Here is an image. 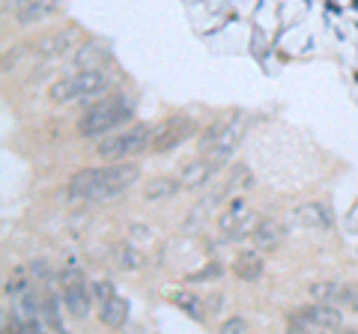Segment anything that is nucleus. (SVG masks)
<instances>
[{
    "mask_svg": "<svg viewBox=\"0 0 358 334\" xmlns=\"http://www.w3.org/2000/svg\"><path fill=\"white\" fill-rule=\"evenodd\" d=\"M129 117H131V110L122 105L117 96H110L105 102L84 110L81 122H78V131H81L84 138H102V135H110V131H114L120 122H126Z\"/></svg>",
    "mask_w": 358,
    "mask_h": 334,
    "instance_id": "f257e3e1",
    "label": "nucleus"
},
{
    "mask_svg": "<svg viewBox=\"0 0 358 334\" xmlns=\"http://www.w3.org/2000/svg\"><path fill=\"white\" fill-rule=\"evenodd\" d=\"M343 326V314L334 302H313L301 314L289 317V331H334Z\"/></svg>",
    "mask_w": 358,
    "mask_h": 334,
    "instance_id": "f03ea898",
    "label": "nucleus"
},
{
    "mask_svg": "<svg viewBox=\"0 0 358 334\" xmlns=\"http://www.w3.org/2000/svg\"><path fill=\"white\" fill-rule=\"evenodd\" d=\"M138 176H141L138 164H110V167H105L102 185L90 194V200H93V203L114 200V197H120L122 191H126V188H131V182H138Z\"/></svg>",
    "mask_w": 358,
    "mask_h": 334,
    "instance_id": "7ed1b4c3",
    "label": "nucleus"
},
{
    "mask_svg": "<svg viewBox=\"0 0 358 334\" xmlns=\"http://www.w3.org/2000/svg\"><path fill=\"white\" fill-rule=\"evenodd\" d=\"M60 289H63V305L69 317L84 319L90 314V296H87V277L81 269H66L60 275Z\"/></svg>",
    "mask_w": 358,
    "mask_h": 334,
    "instance_id": "20e7f679",
    "label": "nucleus"
},
{
    "mask_svg": "<svg viewBox=\"0 0 358 334\" xmlns=\"http://www.w3.org/2000/svg\"><path fill=\"white\" fill-rule=\"evenodd\" d=\"M192 131H194L192 117H185V114L167 117V119H162L159 126L152 129V150H155V152L173 150V147H179L182 140L192 138Z\"/></svg>",
    "mask_w": 358,
    "mask_h": 334,
    "instance_id": "39448f33",
    "label": "nucleus"
},
{
    "mask_svg": "<svg viewBox=\"0 0 358 334\" xmlns=\"http://www.w3.org/2000/svg\"><path fill=\"white\" fill-rule=\"evenodd\" d=\"M69 81H72V96L75 99H90V96H102L110 84H114V75H110L105 66L102 69H84V72H75L69 75Z\"/></svg>",
    "mask_w": 358,
    "mask_h": 334,
    "instance_id": "423d86ee",
    "label": "nucleus"
},
{
    "mask_svg": "<svg viewBox=\"0 0 358 334\" xmlns=\"http://www.w3.org/2000/svg\"><path fill=\"white\" fill-rule=\"evenodd\" d=\"M284 236H287V230L284 224H278L275 218H263V221H257V227L251 230V242H254V248L257 251H275V248H281L284 245Z\"/></svg>",
    "mask_w": 358,
    "mask_h": 334,
    "instance_id": "0eeeda50",
    "label": "nucleus"
},
{
    "mask_svg": "<svg viewBox=\"0 0 358 334\" xmlns=\"http://www.w3.org/2000/svg\"><path fill=\"white\" fill-rule=\"evenodd\" d=\"M248 218H251V209H248V203H245V197H230L227 200V209L218 215V227H221L224 236L233 239Z\"/></svg>",
    "mask_w": 358,
    "mask_h": 334,
    "instance_id": "6e6552de",
    "label": "nucleus"
},
{
    "mask_svg": "<svg viewBox=\"0 0 358 334\" xmlns=\"http://www.w3.org/2000/svg\"><path fill=\"white\" fill-rule=\"evenodd\" d=\"M215 170H218V167L203 155V159L188 161L182 170H179V182H182L185 191H197V188H203L212 180V173H215Z\"/></svg>",
    "mask_w": 358,
    "mask_h": 334,
    "instance_id": "1a4fd4ad",
    "label": "nucleus"
},
{
    "mask_svg": "<svg viewBox=\"0 0 358 334\" xmlns=\"http://www.w3.org/2000/svg\"><path fill=\"white\" fill-rule=\"evenodd\" d=\"M102 176H105V167H84V170H78L72 180H69V194L72 197H84L90 200V194L96 191L99 185H102Z\"/></svg>",
    "mask_w": 358,
    "mask_h": 334,
    "instance_id": "9d476101",
    "label": "nucleus"
},
{
    "mask_svg": "<svg viewBox=\"0 0 358 334\" xmlns=\"http://www.w3.org/2000/svg\"><path fill=\"white\" fill-rule=\"evenodd\" d=\"M60 9V0H24V3H18V24H36V21L54 15Z\"/></svg>",
    "mask_w": 358,
    "mask_h": 334,
    "instance_id": "9b49d317",
    "label": "nucleus"
},
{
    "mask_svg": "<svg viewBox=\"0 0 358 334\" xmlns=\"http://www.w3.org/2000/svg\"><path fill=\"white\" fill-rule=\"evenodd\" d=\"M108 60V48L102 45V42H87V45H81L75 51L72 57V69L75 72H84V69H102Z\"/></svg>",
    "mask_w": 358,
    "mask_h": 334,
    "instance_id": "f8f14e48",
    "label": "nucleus"
},
{
    "mask_svg": "<svg viewBox=\"0 0 358 334\" xmlns=\"http://www.w3.org/2000/svg\"><path fill=\"white\" fill-rule=\"evenodd\" d=\"M293 221L299 227H331V215L322 203H305L293 209Z\"/></svg>",
    "mask_w": 358,
    "mask_h": 334,
    "instance_id": "ddd939ff",
    "label": "nucleus"
},
{
    "mask_svg": "<svg viewBox=\"0 0 358 334\" xmlns=\"http://www.w3.org/2000/svg\"><path fill=\"white\" fill-rule=\"evenodd\" d=\"M99 319L105 322L108 328H122L126 326V319H129V305H126V298H108V302H102V307H99Z\"/></svg>",
    "mask_w": 358,
    "mask_h": 334,
    "instance_id": "4468645a",
    "label": "nucleus"
},
{
    "mask_svg": "<svg viewBox=\"0 0 358 334\" xmlns=\"http://www.w3.org/2000/svg\"><path fill=\"white\" fill-rule=\"evenodd\" d=\"M233 272H236V277H242V281H257V277L263 275V257L260 251H242L236 260H233Z\"/></svg>",
    "mask_w": 358,
    "mask_h": 334,
    "instance_id": "2eb2a0df",
    "label": "nucleus"
},
{
    "mask_svg": "<svg viewBox=\"0 0 358 334\" xmlns=\"http://www.w3.org/2000/svg\"><path fill=\"white\" fill-rule=\"evenodd\" d=\"M122 143H126V159H134L143 150H152V129L150 126H134L122 131Z\"/></svg>",
    "mask_w": 358,
    "mask_h": 334,
    "instance_id": "dca6fc26",
    "label": "nucleus"
},
{
    "mask_svg": "<svg viewBox=\"0 0 358 334\" xmlns=\"http://www.w3.org/2000/svg\"><path fill=\"white\" fill-rule=\"evenodd\" d=\"M176 191H182V182L173 180V176H155V180H150L147 185H143V197L147 200H167V197H173Z\"/></svg>",
    "mask_w": 358,
    "mask_h": 334,
    "instance_id": "f3484780",
    "label": "nucleus"
},
{
    "mask_svg": "<svg viewBox=\"0 0 358 334\" xmlns=\"http://www.w3.org/2000/svg\"><path fill=\"white\" fill-rule=\"evenodd\" d=\"M72 45V33L63 30V33H54V36H45L42 42H36L33 45V54H39V57H60V54H66Z\"/></svg>",
    "mask_w": 358,
    "mask_h": 334,
    "instance_id": "a211bd4d",
    "label": "nucleus"
},
{
    "mask_svg": "<svg viewBox=\"0 0 358 334\" xmlns=\"http://www.w3.org/2000/svg\"><path fill=\"white\" fill-rule=\"evenodd\" d=\"M254 188V176L245 164H233L230 173H227V185H224V197H233V194H245Z\"/></svg>",
    "mask_w": 358,
    "mask_h": 334,
    "instance_id": "6ab92c4d",
    "label": "nucleus"
},
{
    "mask_svg": "<svg viewBox=\"0 0 358 334\" xmlns=\"http://www.w3.org/2000/svg\"><path fill=\"white\" fill-rule=\"evenodd\" d=\"M173 305L182 310V314H188L194 322H203L206 314H203V302L192 293V289H179V293H173Z\"/></svg>",
    "mask_w": 358,
    "mask_h": 334,
    "instance_id": "aec40b11",
    "label": "nucleus"
},
{
    "mask_svg": "<svg viewBox=\"0 0 358 334\" xmlns=\"http://www.w3.org/2000/svg\"><path fill=\"white\" fill-rule=\"evenodd\" d=\"M96 152H99V159H102V161H120V159H126V143H122V135H110L108 140L99 143Z\"/></svg>",
    "mask_w": 358,
    "mask_h": 334,
    "instance_id": "412c9836",
    "label": "nucleus"
},
{
    "mask_svg": "<svg viewBox=\"0 0 358 334\" xmlns=\"http://www.w3.org/2000/svg\"><path fill=\"white\" fill-rule=\"evenodd\" d=\"M117 263H120V269H126V272H138V269H143V254L138 248H131V245H120Z\"/></svg>",
    "mask_w": 358,
    "mask_h": 334,
    "instance_id": "4be33fe9",
    "label": "nucleus"
},
{
    "mask_svg": "<svg viewBox=\"0 0 358 334\" xmlns=\"http://www.w3.org/2000/svg\"><path fill=\"white\" fill-rule=\"evenodd\" d=\"M310 296H313V302H334V305H338L341 284H334V281H317V284H310Z\"/></svg>",
    "mask_w": 358,
    "mask_h": 334,
    "instance_id": "5701e85b",
    "label": "nucleus"
},
{
    "mask_svg": "<svg viewBox=\"0 0 358 334\" xmlns=\"http://www.w3.org/2000/svg\"><path fill=\"white\" fill-rule=\"evenodd\" d=\"M48 99H51L54 105L75 102V96H72V81H69V78H60V81H54L51 90H48Z\"/></svg>",
    "mask_w": 358,
    "mask_h": 334,
    "instance_id": "b1692460",
    "label": "nucleus"
},
{
    "mask_svg": "<svg viewBox=\"0 0 358 334\" xmlns=\"http://www.w3.org/2000/svg\"><path fill=\"white\" fill-rule=\"evenodd\" d=\"M42 322L48 328H60L63 331V319H60V310H57V302H54V298H45L42 302Z\"/></svg>",
    "mask_w": 358,
    "mask_h": 334,
    "instance_id": "393cba45",
    "label": "nucleus"
},
{
    "mask_svg": "<svg viewBox=\"0 0 358 334\" xmlns=\"http://www.w3.org/2000/svg\"><path fill=\"white\" fill-rule=\"evenodd\" d=\"M221 331L224 334H245V331H251V326H248V319H242V317H230L221 322Z\"/></svg>",
    "mask_w": 358,
    "mask_h": 334,
    "instance_id": "a878e982",
    "label": "nucleus"
},
{
    "mask_svg": "<svg viewBox=\"0 0 358 334\" xmlns=\"http://www.w3.org/2000/svg\"><path fill=\"white\" fill-rule=\"evenodd\" d=\"M338 305H346L350 310H358V293H355V286L350 284H341V296H338Z\"/></svg>",
    "mask_w": 358,
    "mask_h": 334,
    "instance_id": "bb28decb",
    "label": "nucleus"
},
{
    "mask_svg": "<svg viewBox=\"0 0 358 334\" xmlns=\"http://www.w3.org/2000/svg\"><path fill=\"white\" fill-rule=\"evenodd\" d=\"M93 296L99 298V305L108 302V298H114V296H117V293H114V284H110V281H96V284H93Z\"/></svg>",
    "mask_w": 358,
    "mask_h": 334,
    "instance_id": "cd10ccee",
    "label": "nucleus"
},
{
    "mask_svg": "<svg viewBox=\"0 0 358 334\" xmlns=\"http://www.w3.org/2000/svg\"><path fill=\"white\" fill-rule=\"evenodd\" d=\"M18 3H24V0H18Z\"/></svg>",
    "mask_w": 358,
    "mask_h": 334,
    "instance_id": "c85d7f7f",
    "label": "nucleus"
}]
</instances>
